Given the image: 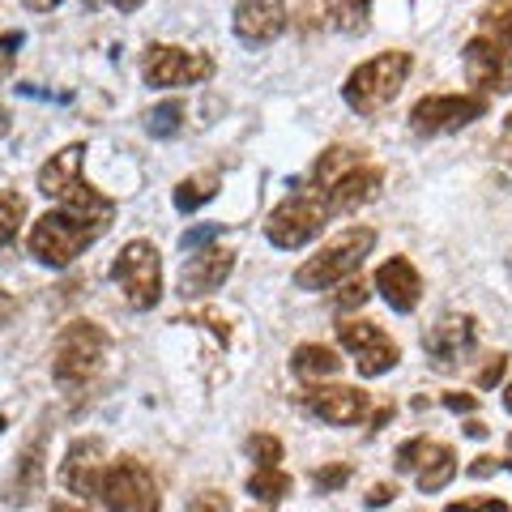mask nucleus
<instances>
[{
  "mask_svg": "<svg viewBox=\"0 0 512 512\" xmlns=\"http://www.w3.org/2000/svg\"><path fill=\"white\" fill-rule=\"evenodd\" d=\"M359 303H367V286L363 282H346L342 295H338V308H359Z\"/></svg>",
  "mask_w": 512,
  "mask_h": 512,
  "instance_id": "nucleus-37",
  "label": "nucleus"
},
{
  "mask_svg": "<svg viewBox=\"0 0 512 512\" xmlns=\"http://www.w3.org/2000/svg\"><path fill=\"white\" fill-rule=\"evenodd\" d=\"M231 26H235V39L248 47L274 43L286 30V0H239Z\"/></svg>",
  "mask_w": 512,
  "mask_h": 512,
  "instance_id": "nucleus-15",
  "label": "nucleus"
},
{
  "mask_svg": "<svg viewBox=\"0 0 512 512\" xmlns=\"http://www.w3.org/2000/svg\"><path fill=\"white\" fill-rule=\"evenodd\" d=\"M141 77L154 90H180V86H197L214 77V56L192 52L180 43H150L141 56Z\"/></svg>",
  "mask_w": 512,
  "mask_h": 512,
  "instance_id": "nucleus-7",
  "label": "nucleus"
},
{
  "mask_svg": "<svg viewBox=\"0 0 512 512\" xmlns=\"http://www.w3.org/2000/svg\"><path fill=\"white\" fill-rule=\"evenodd\" d=\"M338 342H342V350H350L359 376H367V380L389 376L397 367V359H402L397 342L384 329H376L372 320H338Z\"/></svg>",
  "mask_w": 512,
  "mask_h": 512,
  "instance_id": "nucleus-10",
  "label": "nucleus"
},
{
  "mask_svg": "<svg viewBox=\"0 0 512 512\" xmlns=\"http://www.w3.org/2000/svg\"><path fill=\"white\" fill-rule=\"evenodd\" d=\"M397 470L402 474H414L419 491H440L453 483L457 474V453L440 440H410L397 448Z\"/></svg>",
  "mask_w": 512,
  "mask_h": 512,
  "instance_id": "nucleus-13",
  "label": "nucleus"
},
{
  "mask_svg": "<svg viewBox=\"0 0 512 512\" xmlns=\"http://www.w3.org/2000/svg\"><path fill=\"white\" fill-rule=\"evenodd\" d=\"M329 205H325V192L320 188H303L291 192L282 205H274V214L265 218V239L274 248H303L329 227Z\"/></svg>",
  "mask_w": 512,
  "mask_h": 512,
  "instance_id": "nucleus-5",
  "label": "nucleus"
},
{
  "mask_svg": "<svg viewBox=\"0 0 512 512\" xmlns=\"http://www.w3.org/2000/svg\"><path fill=\"white\" fill-rule=\"evenodd\" d=\"M248 457L256 461V470H274V466H282V440L269 436V431H252L248 436Z\"/></svg>",
  "mask_w": 512,
  "mask_h": 512,
  "instance_id": "nucleus-29",
  "label": "nucleus"
},
{
  "mask_svg": "<svg viewBox=\"0 0 512 512\" xmlns=\"http://www.w3.org/2000/svg\"><path fill=\"white\" fill-rule=\"evenodd\" d=\"M107 346H111V338L94 320H69V325L56 333V346H52V376L60 389H82V384L99 376Z\"/></svg>",
  "mask_w": 512,
  "mask_h": 512,
  "instance_id": "nucleus-1",
  "label": "nucleus"
},
{
  "mask_svg": "<svg viewBox=\"0 0 512 512\" xmlns=\"http://www.w3.org/2000/svg\"><path fill=\"white\" fill-rule=\"evenodd\" d=\"M94 239H99V231H90L86 222H77L73 214H64V210H47V214H39L35 222H30L26 248L47 269H69L77 256L94 244Z\"/></svg>",
  "mask_w": 512,
  "mask_h": 512,
  "instance_id": "nucleus-4",
  "label": "nucleus"
},
{
  "mask_svg": "<svg viewBox=\"0 0 512 512\" xmlns=\"http://www.w3.org/2000/svg\"><path fill=\"white\" fill-rule=\"evenodd\" d=\"M99 500L107 512H158V487L137 457H120L103 470Z\"/></svg>",
  "mask_w": 512,
  "mask_h": 512,
  "instance_id": "nucleus-8",
  "label": "nucleus"
},
{
  "mask_svg": "<svg viewBox=\"0 0 512 512\" xmlns=\"http://www.w3.org/2000/svg\"><path fill=\"white\" fill-rule=\"evenodd\" d=\"M9 120H13V116H9V107H0V137L9 133Z\"/></svg>",
  "mask_w": 512,
  "mask_h": 512,
  "instance_id": "nucleus-46",
  "label": "nucleus"
},
{
  "mask_svg": "<svg viewBox=\"0 0 512 512\" xmlns=\"http://www.w3.org/2000/svg\"><path fill=\"white\" fill-rule=\"evenodd\" d=\"M508 448H512V436H508Z\"/></svg>",
  "mask_w": 512,
  "mask_h": 512,
  "instance_id": "nucleus-51",
  "label": "nucleus"
},
{
  "mask_svg": "<svg viewBox=\"0 0 512 512\" xmlns=\"http://www.w3.org/2000/svg\"><path fill=\"white\" fill-rule=\"evenodd\" d=\"M52 512H82V504H77V500H56Z\"/></svg>",
  "mask_w": 512,
  "mask_h": 512,
  "instance_id": "nucleus-44",
  "label": "nucleus"
},
{
  "mask_svg": "<svg viewBox=\"0 0 512 512\" xmlns=\"http://www.w3.org/2000/svg\"><path fill=\"white\" fill-rule=\"evenodd\" d=\"M483 26L491 39H500L504 47H512V0H495L483 9Z\"/></svg>",
  "mask_w": 512,
  "mask_h": 512,
  "instance_id": "nucleus-31",
  "label": "nucleus"
},
{
  "mask_svg": "<svg viewBox=\"0 0 512 512\" xmlns=\"http://www.w3.org/2000/svg\"><path fill=\"white\" fill-rule=\"evenodd\" d=\"M461 60H466V77H470L474 94L478 90H487V94L512 90V47H504L500 39L474 35L466 43V52H461Z\"/></svg>",
  "mask_w": 512,
  "mask_h": 512,
  "instance_id": "nucleus-11",
  "label": "nucleus"
},
{
  "mask_svg": "<svg viewBox=\"0 0 512 512\" xmlns=\"http://www.w3.org/2000/svg\"><path fill=\"white\" fill-rule=\"evenodd\" d=\"M504 128H508V133H512V111H508V120H504Z\"/></svg>",
  "mask_w": 512,
  "mask_h": 512,
  "instance_id": "nucleus-49",
  "label": "nucleus"
},
{
  "mask_svg": "<svg viewBox=\"0 0 512 512\" xmlns=\"http://www.w3.org/2000/svg\"><path fill=\"white\" fill-rule=\"evenodd\" d=\"M82 158H86L82 141H73V146H64V150H56L52 158H47L43 171H39V192H43V197L60 201L64 192L82 180Z\"/></svg>",
  "mask_w": 512,
  "mask_h": 512,
  "instance_id": "nucleus-21",
  "label": "nucleus"
},
{
  "mask_svg": "<svg viewBox=\"0 0 512 512\" xmlns=\"http://www.w3.org/2000/svg\"><path fill=\"white\" fill-rule=\"evenodd\" d=\"M483 111H487L483 94H427V99L410 107V128L423 137H444L474 124Z\"/></svg>",
  "mask_w": 512,
  "mask_h": 512,
  "instance_id": "nucleus-9",
  "label": "nucleus"
},
{
  "mask_svg": "<svg viewBox=\"0 0 512 512\" xmlns=\"http://www.w3.org/2000/svg\"><path fill=\"white\" fill-rule=\"evenodd\" d=\"M18 47H22V35H0V77H9V73H13Z\"/></svg>",
  "mask_w": 512,
  "mask_h": 512,
  "instance_id": "nucleus-35",
  "label": "nucleus"
},
{
  "mask_svg": "<svg viewBox=\"0 0 512 512\" xmlns=\"http://www.w3.org/2000/svg\"><path fill=\"white\" fill-rule=\"evenodd\" d=\"M376 291L393 312H414L423 299V278L406 256H389V261L376 269Z\"/></svg>",
  "mask_w": 512,
  "mask_h": 512,
  "instance_id": "nucleus-18",
  "label": "nucleus"
},
{
  "mask_svg": "<svg viewBox=\"0 0 512 512\" xmlns=\"http://www.w3.org/2000/svg\"><path fill=\"white\" fill-rule=\"evenodd\" d=\"M504 406H508V414H512V380H508V389H504Z\"/></svg>",
  "mask_w": 512,
  "mask_h": 512,
  "instance_id": "nucleus-47",
  "label": "nucleus"
},
{
  "mask_svg": "<svg viewBox=\"0 0 512 512\" xmlns=\"http://www.w3.org/2000/svg\"><path fill=\"white\" fill-rule=\"evenodd\" d=\"M410 69H414V56L397 52V47H393V52H380L372 60H363L359 69L346 77V86H342L346 107L359 111V116H372V111L389 107L397 94H402Z\"/></svg>",
  "mask_w": 512,
  "mask_h": 512,
  "instance_id": "nucleus-2",
  "label": "nucleus"
},
{
  "mask_svg": "<svg viewBox=\"0 0 512 512\" xmlns=\"http://www.w3.org/2000/svg\"><path fill=\"white\" fill-rule=\"evenodd\" d=\"M103 444L86 436V440H73L69 453L60 461V487L73 495V500H99V483H103Z\"/></svg>",
  "mask_w": 512,
  "mask_h": 512,
  "instance_id": "nucleus-14",
  "label": "nucleus"
},
{
  "mask_svg": "<svg viewBox=\"0 0 512 512\" xmlns=\"http://www.w3.org/2000/svg\"><path fill=\"white\" fill-rule=\"evenodd\" d=\"M359 163V154L350 150V146H329L325 154L316 158V167H312V188H320L325 192L333 180H338V175L346 171V167H355Z\"/></svg>",
  "mask_w": 512,
  "mask_h": 512,
  "instance_id": "nucleus-25",
  "label": "nucleus"
},
{
  "mask_svg": "<svg viewBox=\"0 0 512 512\" xmlns=\"http://www.w3.org/2000/svg\"><path fill=\"white\" fill-rule=\"evenodd\" d=\"M5 427H9V419H5V414H0V436H5Z\"/></svg>",
  "mask_w": 512,
  "mask_h": 512,
  "instance_id": "nucleus-48",
  "label": "nucleus"
},
{
  "mask_svg": "<svg viewBox=\"0 0 512 512\" xmlns=\"http://www.w3.org/2000/svg\"><path fill=\"white\" fill-rule=\"evenodd\" d=\"M504 367H508V359H504V355H491V363L483 367V376H478V384H483V389H495V384H500V376H504Z\"/></svg>",
  "mask_w": 512,
  "mask_h": 512,
  "instance_id": "nucleus-38",
  "label": "nucleus"
},
{
  "mask_svg": "<svg viewBox=\"0 0 512 512\" xmlns=\"http://www.w3.org/2000/svg\"><path fill=\"white\" fill-rule=\"evenodd\" d=\"M393 495H397V487H393V483H376L372 491H367V508H384V504H393Z\"/></svg>",
  "mask_w": 512,
  "mask_h": 512,
  "instance_id": "nucleus-39",
  "label": "nucleus"
},
{
  "mask_svg": "<svg viewBox=\"0 0 512 512\" xmlns=\"http://www.w3.org/2000/svg\"><path fill=\"white\" fill-rule=\"evenodd\" d=\"M22 222H26V197L13 188H0V248H9L18 239Z\"/></svg>",
  "mask_w": 512,
  "mask_h": 512,
  "instance_id": "nucleus-26",
  "label": "nucleus"
},
{
  "mask_svg": "<svg viewBox=\"0 0 512 512\" xmlns=\"http://www.w3.org/2000/svg\"><path fill=\"white\" fill-rule=\"evenodd\" d=\"M367 5L372 0H333V26L346 35H359V30H367Z\"/></svg>",
  "mask_w": 512,
  "mask_h": 512,
  "instance_id": "nucleus-30",
  "label": "nucleus"
},
{
  "mask_svg": "<svg viewBox=\"0 0 512 512\" xmlns=\"http://www.w3.org/2000/svg\"><path fill=\"white\" fill-rule=\"evenodd\" d=\"M18 308H22V303H18V299H13L9 291H0V325H9V320H13V316H18Z\"/></svg>",
  "mask_w": 512,
  "mask_h": 512,
  "instance_id": "nucleus-40",
  "label": "nucleus"
},
{
  "mask_svg": "<svg viewBox=\"0 0 512 512\" xmlns=\"http://www.w3.org/2000/svg\"><path fill=\"white\" fill-rule=\"evenodd\" d=\"M60 210L64 214H73L77 222H86L90 231H111V222H116V201L103 197L99 188H90L86 180H77L69 192L60 197Z\"/></svg>",
  "mask_w": 512,
  "mask_h": 512,
  "instance_id": "nucleus-20",
  "label": "nucleus"
},
{
  "mask_svg": "<svg viewBox=\"0 0 512 512\" xmlns=\"http://www.w3.org/2000/svg\"><path fill=\"white\" fill-rule=\"evenodd\" d=\"M231 269H235V252L231 248H201L197 256H188V265H184V274H180V291L184 295H210L218 291L222 282L231 278Z\"/></svg>",
  "mask_w": 512,
  "mask_h": 512,
  "instance_id": "nucleus-19",
  "label": "nucleus"
},
{
  "mask_svg": "<svg viewBox=\"0 0 512 512\" xmlns=\"http://www.w3.org/2000/svg\"><path fill=\"white\" fill-rule=\"evenodd\" d=\"M214 192H218V175H214V171H197V175H188V180H180V188H175V210H180V214L201 210V205L210 201Z\"/></svg>",
  "mask_w": 512,
  "mask_h": 512,
  "instance_id": "nucleus-24",
  "label": "nucleus"
},
{
  "mask_svg": "<svg viewBox=\"0 0 512 512\" xmlns=\"http://www.w3.org/2000/svg\"><path fill=\"white\" fill-rule=\"evenodd\" d=\"M372 248H376V227H346L338 239H329L316 256H308L295 269V286H303V291H329V286H338L355 274L372 256Z\"/></svg>",
  "mask_w": 512,
  "mask_h": 512,
  "instance_id": "nucleus-3",
  "label": "nucleus"
},
{
  "mask_svg": "<svg viewBox=\"0 0 512 512\" xmlns=\"http://www.w3.org/2000/svg\"><path fill=\"white\" fill-rule=\"evenodd\" d=\"M188 512H231V500L222 491H201V495H192Z\"/></svg>",
  "mask_w": 512,
  "mask_h": 512,
  "instance_id": "nucleus-32",
  "label": "nucleus"
},
{
  "mask_svg": "<svg viewBox=\"0 0 512 512\" xmlns=\"http://www.w3.org/2000/svg\"><path fill=\"white\" fill-rule=\"evenodd\" d=\"M180 128H184V107L175 99H167V103H158V107L146 111V133L150 137H175Z\"/></svg>",
  "mask_w": 512,
  "mask_h": 512,
  "instance_id": "nucleus-28",
  "label": "nucleus"
},
{
  "mask_svg": "<svg viewBox=\"0 0 512 512\" xmlns=\"http://www.w3.org/2000/svg\"><path fill=\"white\" fill-rule=\"evenodd\" d=\"M111 5H116V9H124V13H133V9H141V5H146V0H111Z\"/></svg>",
  "mask_w": 512,
  "mask_h": 512,
  "instance_id": "nucleus-45",
  "label": "nucleus"
},
{
  "mask_svg": "<svg viewBox=\"0 0 512 512\" xmlns=\"http://www.w3.org/2000/svg\"><path fill=\"white\" fill-rule=\"evenodd\" d=\"M346 478H350V466H325V470H316V487L333 491V487H342Z\"/></svg>",
  "mask_w": 512,
  "mask_h": 512,
  "instance_id": "nucleus-36",
  "label": "nucleus"
},
{
  "mask_svg": "<svg viewBox=\"0 0 512 512\" xmlns=\"http://www.w3.org/2000/svg\"><path fill=\"white\" fill-rule=\"evenodd\" d=\"M444 406L448 410H474V397L470 393H444Z\"/></svg>",
  "mask_w": 512,
  "mask_h": 512,
  "instance_id": "nucleus-41",
  "label": "nucleus"
},
{
  "mask_svg": "<svg viewBox=\"0 0 512 512\" xmlns=\"http://www.w3.org/2000/svg\"><path fill=\"white\" fill-rule=\"evenodd\" d=\"M474 342H478V320L466 316V312L440 316L436 325L427 329V338H423L427 355L436 359V363H461V359H466L470 350H474Z\"/></svg>",
  "mask_w": 512,
  "mask_h": 512,
  "instance_id": "nucleus-16",
  "label": "nucleus"
},
{
  "mask_svg": "<svg viewBox=\"0 0 512 512\" xmlns=\"http://www.w3.org/2000/svg\"><path fill=\"white\" fill-rule=\"evenodd\" d=\"M39 491H43V436L18 457V470H13V478L5 483V504L9 508H26Z\"/></svg>",
  "mask_w": 512,
  "mask_h": 512,
  "instance_id": "nucleus-22",
  "label": "nucleus"
},
{
  "mask_svg": "<svg viewBox=\"0 0 512 512\" xmlns=\"http://www.w3.org/2000/svg\"><path fill=\"white\" fill-rule=\"evenodd\" d=\"M22 5H26L30 13H52V9L60 5V0H22Z\"/></svg>",
  "mask_w": 512,
  "mask_h": 512,
  "instance_id": "nucleus-42",
  "label": "nucleus"
},
{
  "mask_svg": "<svg viewBox=\"0 0 512 512\" xmlns=\"http://www.w3.org/2000/svg\"><path fill=\"white\" fill-rule=\"evenodd\" d=\"M303 406L329 427H355L372 414V397L355 389V384H308Z\"/></svg>",
  "mask_w": 512,
  "mask_h": 512,
  "instance_id": "nucleus-12",
  "label": "nucleus"
},
{
  "mask_svg": "<svg viewBox=\"0 0 512 512\" xmlns=\"http://www.w3.org/2000/svg\"><path fill=\"white\" fill-rule=\"evenodd\" d=\"M111 282L124 291L128 308H154L163 299V256L150 239H128L120 248L116 265H111Z\"/></svg>",
  "mask_w": 512,
  "mask_h": 512,
  "instance_id": "nucleus-6",
  "label": "nucleus"
},
{
  "mask_svg": "<svg viewBox=\"0 0 512 512\" xmlns=\"http://www.w3.org/2000/svg\"><path fill=\"white\" fill-rule=\"evenodd\" d=\"M192 320H201V325H210L214 333H218V342L222 346H227L231 342V320L227 316H222V312H214V308H201L197 316H192Z\"/></svg>",
  "mask_w": 512,
  "mask_h": 512,
  "instance_id": "nucleus-34",
  "label": "nucleus"
},
{
  "mask_svg": "<svg viewBox=\"0 0 512 512\" xmlns=\"http://www.w3.org/2000/svg\"><path fill=\"white\" fill-rule=\"evenodd\" d=\"M291 372L303 384H316V380H333L342 372V355L333 346H320V342H303L291 350Z\"/></svg>",
  "mask_w": 512,
  "mask_h": 512,
  "instance_id": "nucleus-23",
  "label": "nucleus"
},
{
  "mask_svg": "<svg viewBox=\"0 0 512 512\" xmlns=\"http://www.w3.org/2000/svg\"><path fill=\"white\" fill-rule=\"evenodd\" d=\"M466 436H474V440H483V436H487V423H478V419H470V423H466Z\"/></svg>",
  "mask_w": 512,
  "mask_h": 512,
  "instance_id": "nucleus-43",
  "label": "nucleus"
},
{
  "mask_svg": "<svg viewBox=\"0 0 512 512\" xmlns=\"http://www.w3.org/2000/svg\"><path fill=\"white\" fill-rule=\"evenodd\" d=\"M380 184H384V171L376 167V163H359L355 167H346L338 180H333L329 188H325V205H329V214H355L359 205H367L380 192Z\"/></svg>",
  "mask_w": 512,
  "mask_h": 512,
  "instance_id": "nucleus-17",
  "label": "nucleus"
},
{
  "mask_svg": "<svg viewBox=\"0 0 512 512\" xmlns=\"http://www.w3.org/2000/svg\"><path fill=\"white\" fill-rule=\"evenodd\" d=\"M448 512H508V504L495 500V495H478V500H457V504H448Z\"/></svg>",
  "mask_w": 512,
  "mask_h": 512,
  "instance_id": "nucleus-33",
  "label": "nucleus"
},
{
  "mask_svg": "<svg viewBox=\"0 0 512 512\" xmlns=\"http://www.w3.org/2000/svg\"><path fill=\"white\" fill-rule=\"evenodd\" d=\"M286 491H291V478L282 474V466L256 470V474L248 478V495H252V500H261V504H278Z\"/></svg>",
  "mask_w": 512,
  "mask_h": 512,
  "instance_id": "nucleus-27",
  "label": "nucleus"
},
{
  "mask_svg": "<svg viewBox=\"0 0 512 512\" xmlns=\"http://www.w3.org/2000/svg\"><path fill=\"white\" fill-rule=\"evenodd\" d=\"M504 470H512V461H504Z\"/></svg>",
  "mask_w": 512,
  "mask_h": 512,
  "instance_id": "nucleus-50",
  "label": "nucleus"
}]
</instances>
